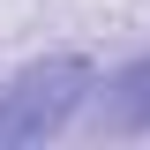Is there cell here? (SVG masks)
Here are the masks:
<instances>
[{"label":"cell","mask_w":150,"mask_h":150,"mask_svg":"<svg viewBox=\"0 0 150 150\" xmlns=\"http://www.w3.org/2000/svg\"><path fill=\"white\" fill-rule=\"evenodd\" d=\"M90 128L98 135H150V53L90 90Z\"/></svg>","instance_id":"7a4b0ae2"},{"label":"cell","mask_w":150,"mask_h":150,"mask_svg":"<svg viewBox=\"0 0 150 150\" xmlns=\"http://www.w3.org/2000/svg\"><path fill=\"white\" fill-rule=\"evenodd\" d=\"M98 90V68L83 53H53V60H30L23 75L0 83V150H23V143H53L60 128H75V112L90 105Z\"/></svg>","instance_id":"6da1fadb"}]
</instances>
